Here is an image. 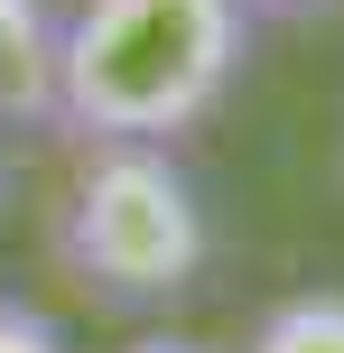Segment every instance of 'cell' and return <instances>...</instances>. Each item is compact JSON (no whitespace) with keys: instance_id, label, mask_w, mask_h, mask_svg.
Here are the masks:
<instances>
[{"instance_id":"obj_1","label":"cell","mask_w":344,"mask_h":353,"mask_svg":"<svg viewBox=\"0 0 344 353\" xmlns=\"http://www.w3.org/2000/svg\"><path fill=\"white\" fill-rule=\"evenodd\" d=\"M242 47V0H74V19L56 28V130L177 140L223 103Z\"/></svg>"},{"instance_id":"obj_7","label":"cell","mask_w":344,"mask_h":353,"mask_svg":"<svg viewBox=\"0 0 344 353\" xmlns=\"http://www.w3.org/2000/svg\"><path fill=\"white\" fill-rule=\"evenodd\" d=\"M130 353H214V344H196V335H149V344H130Z\"/></svg>"},{"instance_id":"obj_5","label":"cell","mask_w":344,"mask_h":353,"mask_svg":"<svg viewBox=\"0 0 344 353\" xmlns=\"http://www.w3.org/2000/svg\"><path fill=\"white\" fill-rule=\"evenodd\" d=\"M0 353H65V335H56L37 307H19V298H0Z\"/></svg>"},{"instance_id":"obj_3","label":"cell","mask_w":344,"mask_h":353,"mask_svg":"<svg viewBox=\"0 0 344 353\" xmlns=\"http://www.w3.org/2000/svg\"><path fill=\"white\" fill-rule=\"evenodd\" d=\"M0 121H56V19H47V0H0Z\"/></svg>"},{"instance_id":"obj_6","label":"cell","mask_w":344,"mask_h":353,"mask_svg":"<svg viewBox=\"0 0 344 353\" xmlns=\"http://www.w3.org/2000/svg\"><path fill=\"white\" fill-rule=\"evenodd\" d=\"M252 19H307V10H326V0H242Z\"/></svg>"},{"instance_id":"obj_4","label":"cell","mask_w":344,"mask_h":353,"mask_svg":"<svg viewBox=\"0 0 344 353\" xmlns=\"http://www.w3.org/2000/svg\"><path fill=\"white\" fill-rule=\"evenodd\" d=\"M242 353H344V288H298L252 325Z\"/></svg>"},{"instance_id":"obj_8","label":"cell","mask_w":344,"mask_h":353,"mask_svg":"<svg viewBox=\"0 0 344 353\" xmlns=\"http://www.w3.org/2000/svg\"><path fill=\"white\" fill-rule=\"evenodd\" d=\"M0 205H10V159H0Z\"/></svg>"},{"instance_id":"obj_2","label":"cell","mask_w":344,"mask_h":353,"mask_svg":"<svg viewBox=\"0 0 344 353\" xmlns=\"http://www.w3.org/2000/svg\"><path fill=\"white\" fill-rule=\"evenodd\" d=\"M205 251V195L168 140H84L56 205V261L93 307H168L196 288Z\"/></svg>"}]
</instances>
